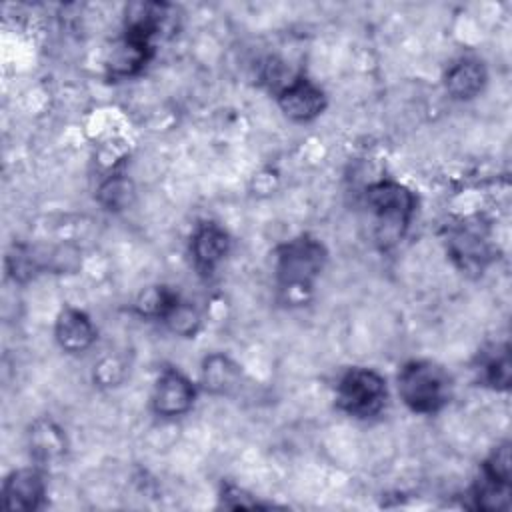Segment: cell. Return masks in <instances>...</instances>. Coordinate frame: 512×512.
Masks as SVG:
<instances>
[{"label":"cell","mask_w":512,"mask_h":512,"mask_svg":"<svg viewBox=\"0 0 512 512\" xmlns=\"http://www.w3.org/2000/svg\"><path fill=\"white\" fill-rule=\"evenodd\" d=\"M276 98L284 116L294 122H310L326 110L324 90L304 76L292 78Z\"/></svg>","instance_id":"8"},{"label":"cell","mask_w":512,"mask_h":512,"mask_svg":"<svg viewBox=\"0 0 512 512\" xmlns=\"http://www.w3.org/2000/svg\"><path fill=\"white\" fill-rule=\"evenodd\" d=\"M200 380L210 394L228 396L240 386L242 370L230 356L222 352H212L202 360Z\"/></svg>","instance_id":"14"},{"label":"cell","mask_w":512,"mask_h":512,"mask_svg":"<svg viewBox=\"0 0 512 512\" xmlns=\"http://www.w3.org/2000/svg\"><path fill=\"white\" fill-rule=\"evenodd\" d=\"M482 476L498 480V482H510L512 474V460H510V442L498 444L488 458L482 462Z\"/></svg>","instance_id":"19"},{"label":"cell","mask_w":512,"mask_h":512,"mask_svg":"<svg viewBox=\"0 0 512 512\" xmlns=\"http://www.w3.org/2000/svg\"><path fill=\"white\" fill-rule=\"evenodd\" d=\"M196 400V386L176 368H164L152 390V410L156 416L174 418L186 414Z\"/></svg>","instance_id":"6"},{"label":"cell","mask_w":512,"mask_h":512,"mask_svg":"<svg viewBox=\"0 0 512 512\" xmlns=\"http://www.w3.org/2000/svg\"><path fill=\"white\" fill-rule=\"evenodd\" d=\"M480 378L494 390H508L512 380V364L508 344L494 346L492 352L482 354L480 360Z\"/></svg>","instance_id":"15"},{"label":"cell","mask_w":512,"mask_h":512,"mask_svg":"<svg viewBox=\"0 0 512 512\" xmlns=\"http://www.w3.org/2000/svg\"><path fill=\"white\" fill-rule=\"evenodd\" d=\"M326 258V246L310 234L294 236L276 248L274 276L284 304H304L310 300Z\"/></svg>","instance_id":"1"},{"label":"cell","mask_w":512,"mask_h":512,"mask_svg":"<svg viewBox=\"0 0 512 512\" xmlns=\"http://www.w3.org/2000/svg\"><path fill=\"white\" fill-rule=\"evenodd\" d=\"M398 394L408 410L416 414H436L452 398L450 374L432 360H410L398 376Z\"/></svg>","instance_id":"3"},{"label":"cell","mask_w":512,"mask_h":512,"mask_svg":"<svg viewBox=\"0 0 512 512\" xmlns=\"http://www.w3.org/2000/svg\"><path fill=\"white\" fill-rule=\"evenodd\" d=\"M152 52H154L152 38L138 32L124 30V36L112 48V54L106 62L108 74L114 78L134 76L146 66V62L152 58Z\"/></svg>","instance_id":"10"},{"label":"cell","mask_w":512,"mask_h":512,"mask_svg":"<svg viewBox=\"0 0 512 512\" xmlns=\"http://www.w3.org/2000/svg\"><path fill=\"white\" fill-rule=\"evenodd\" d=\"M46 496V480L38 468L12 470L2 482V506L12 512L38 510Z\"/></svg>","instance_id":"9"},{"label":"cell","mask_w":512,"mask_h":512,"mask_svg":"<svg viewBox=\"0 0 512 512\" xmlns=\"http://www.w3.org/2000/svg\"><path fill=\"white\" fill-rule=\"evenodd\" d=\"M122 376H124V366L118 362V358L106 356L94 366V378L102 386H114L122 380Z\"/></svg>","instance_id":"20"},{"label":"cell","mask_w":512,"mask_h":512,"mask_svg":"<svg viewBox=\"0 0 512 512\" xmlns=\"http://www.w3.org/2000/svg\"><path fill=\"white\" fill-rule=\"evenodd\" d=\"M96 326L92 324L90 316L78 308L64 306L54 324V336L62 350L66 352H84L88 350L96 340Z\"/></svg>","instance_id":"12"},{"label":"cell","mask_w":512,"mask_h":512,"mask_svg":"<svg viewBox=\"0 0 512 512\" xmlns=\"http://www.w3.org/2000/svg\"><path fill=\"white\" fill-rule=\"evenodd\" d=\"M28 448L40 466L58 464L68 452L66 432L52 418H36L28 428Z\"/></svg>","instance_id":"11"},{"label":"cell","mask_w":512,"mask_h":512,"mask_svg":"<svg viewBox=\"0 0 512 512\" xmlns=\"http://www.w3.org/2000/svg\"><path fill=\"white\" fill-rule=\"evenodd\" d=\"M446 252L462 272H482L494 258L486 230L476 222H460L446 230Z\"/></svg>","instance_id":"5"},{"label":"cell","mask_w":512,"mask_h":512,"mask_svg":"<svg viewBox=\"0 0 512 512\" xmlns=\"http://www.w3.org/2000/svg\"><path fill=\"white\" fill-rule=\"evenodd\" d=\"M230 252V234L218 222H200L190 236V256L196 272L212 276Z\"/></svg>","instance_id":"7"},{"label":"cell","mask_w":512,"mask_h":512,"mask_svg":"<svg viewBox=\"0 0 512 512\" xmlns=\"http://www.w3.org/2000/svg\"><path fill=\"white\" fill-rule=\"evenodd\" d=\"M174 334L178 336H194L200 326H202V316L198 312L196 306H192V302L182 300L180 296L172 302V306L164 312V316L160 318Z\"/></svg>","instance_id":"17"},{"label":"cell","mask_w":512,"mask_h":512,"mask_svg":"<svg viewBox=\"0 0 512 512\" xmlns=\"http://www.w3.org/2000/svg\"><path fill=\"white\" fill-rule=\"evenodd\" d=\"M388 400L386 378L372 368H348L336 384V406L352 418L378 416Z\"/></svg>","instance_id":"4"},{"label":"cell","mask_w":512,"mask_h":512,"mask_svg":"<svg viewBox=\"0 0 512 512\" xmlns=\"http://www.w3.org/2000/svg\"><path fill=\"white\" fill-rule=\"evenodd\" d=\"M472 500H474V508L478 510H486V512L508 510L510 482H498L480 474L478 482L472 488Z\"/></svg>","instance_id":"16"},{"label":"cell","mask_w":512,"mask_h":512,"mask_svg":"<svg viewBox=\"0 0 512 512\" xmlns=\"http://www.w3.org/2000/svg\"><path fill=\"white\" fill-rule=\"evenodd\" d=\"M366 206L374 218V236L382 248L404 238L416 212V194L396 180H376L364 192Z\"/></svg>","instance_id":"2"},{"label":"cell","mask_w":512,"mask_h":512,"mask_svg":"<svg viewBox=\"0 0 512 512\" xmlns=\"http://www.w3.org/2000/svg\"><path fill=\"white\" fill-rule=\"evenodd\" d=\"M132 198V184L122 174L106 178L98 188V202L108 210H122Z\"/></svg>","instance_id":"18"},{"label":"cell","mask_w":512,"mask_h":512,"mask_svg":"<svg viewBox=\"0 0 512 512\" xmlns=\"http://www.w3.org/2000/svg\"><path fill=\"white\" fill-rule=\"evenodd\" d=\"M486 66L478 58L462 56L444 72V88L454 100H472L486 86Z\"/></svg>","instance_id":"13"}]
</instances>
